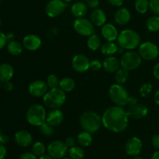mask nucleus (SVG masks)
I'll return each instance as SVG.
<instances>
[{"label":"nucleus","mask_w":159,"mask_h":159,"mask_svg":"<svg viewBox=\"0 0 159 159\" xmlns=\"http://www.w3.org/2000/svg\"><path fill=\"white\" fill-rule=\"evenodd\" d=\"M93 135L89 132L83 130L78 134L77 141L82 147H89L93 143Z\"/></svg>","instance_id":"obj_28"},{"label":"nucleus","mask_w":159,"mask_h":159,"mask_svg":"<svg viewBox=\"0 0 159 159\" xmlns=\"http://www.w3.org/2000/svg\"><path fill=\"white\" fill-rule=\"evenodd\" d=\"M88 6L83 2H76L71 6V12L75 18H82L87 14Z\"/></svg>","instance_id":"obj_24"},{"label":"nucleus","mask_w":159,"mask_h":159,"mask_svg":"<svg viewBox=\"0 0 159 159\" xmlns=\"http://www.w3.org/2000/svg\"><path fill=\"white\" fill-rule=\"evenodd\" d=\"M19 159H38L33 152H24L20 156Z\"/></svg>","instance_id":"obj_42"},{"label":"nucleus","mask_w":159,"mask_h":159,"mask_svg":"<svg viewBox=\"0 0 159 159\" xmlns=\"http://www.w3.org/2000/svg\"><path fill=\"white\" fill-rule=\"evenodd\" d=\"M38 159H54V158H52V157L51 156V155H42V156H40V157H39V158Z\"/></svg>","instance_id":"obj_54"},{"label":"nucleus","mask_w":159,"mask_h":159,"mask_svg":"<svg viewBox=\"0 0 159 159\" xmlns=\"http://www.w3.org/2000/svg\"><path fill=\"white\" fill-rule=\"evenodd\" d=\"M65 143L67 145V147L70 148H72L75 145L76 141H75V139L73 137H68V138L65 139Z\"/></svg>","instance_id":"obj_43"},{"label":"nucleus","mask_w":159,"mask_h":159,"mask_svg":"<svg viewBox=\"0 0 159 159\" xmlns=\"http://www.w3.org/2000/svg\"><path fill=\"white\" fill-rule=\"evenodd\" d=\"M7 42L8 40L7 37H6V34L0 31V50L2 49L7 44Z\"/></svg>","instance_id":"obj_41"},{"label":"nucleus","mask_w":159,"mask_h":159,"mask_svg":"<svg viewBox=\"0 0 159 159\" xmlns=\"http://www.w3.org/2000/svg\"><path fill=\"white\" fill-rule=\"evenodd\" d=\"M2 82L1 81H0V89H1V87H2Z\"/></svg>","instance_id":"obj_59"},{"label":"nucleus","mask_w":159,"mask_h":159,"mask_svg":"<svg viewBox=\"0 0 159 159\" xmlns=\"http://www.w3.org/2000/svg\"><path fill=\"white\" fill-rule=\"evenodd\" d=\"M154 101H155L156 105L159 106V89L157 90L154 95Z\"/></svg>","instance_id":"obj_51"},{"label":"nucleus","mask_w":159,"mask_h":159,"mask_svg":"<svg viewBox=\"0 0 159 159\" xmlns=\"http://www.w3.org/2000/svg\"><path fill=\"white\" fill-rule=\"evenodd\" d=\"M66 102V93L60 88L50 89L43 96L44 106L50 109H59Z\"/></svg>","instance_id":"obj_4"},{"label":"nucleus","mask_w":159,"mask_h":159,"mask_svg":"<svg viewBox=\"0 0 159 159\" xmlns=\"http://www.w3.org/2000/svg\"><path fill=\"white\" fill-rule=\"evenodd\" d=\"M138 52L143 60L153 61L159 55V48L153 42L145 41L139 45Z\"/></svg>","instance_id":"obj_9"},{"label":"nucleus","mask_w":159,"mask_h":159,"mask_svg":"<svg viewBox=\"0 0 159 159\" xmlns=\"http://www.w3.org/2000/svg\"><path fill=\"white\" fill-rule=\"evenodd\" d=\"M153 90V85L150 82H145L139 89V94L141 97L146 98L150 96Z\"/></svg>","instance_id":"obj_36"},{"label":"nucleus","mask_w":159,"mask_h":159,"mask_svg":"<svg viewBox=\"0 0 159 159\" xmlns=\"http://www.w3.org/2000/svg\"><path fill=\"white\" fill-rule=\"evenodd\" d=\"M23 46L25 49L30 51H35L41 47L42 40L39 36L36 34H28L23 39Z\"/></svg>","instance_id":"obj_16"},{"label":"nucleus","mask_w":159,"mask_h":159,"mask_svg":"<svg viewBox=\"0 0 159 159\" xmlns=\"http://www.w3.org/2000/svg\"><path fill=\"white\" fill-rule=\"evenodd\" d=\"M73 28L75 31L82 37H89L95 34V27L91 20L82 17L76 18L73 22Z\"/></svg>","instance_id":"obj_8"},{"label":"nucleus","mask_w":159,"mask_h":159,"mask_svg":"<svg viewBox=\"0 0 159 159\" xmlns=\"http://www.w3.org/2000/svg\"><path fill=\"white\" fill-rule=\"evenodd\" d=\"M31 150L36 156L40 157L44 155L45 152H46V148L43 143L40 142V141H37L32 145Z\"/></svg>","instance_id":"obj_34"},{"label":"nucleus","mask_w":159,"mask_h":159,"mask_svg":"<svg viewBox=\"0 0 159 159\" xmlns=\"http://www.w3.org/2000/svg\"><path fill=\"white\" fill-rule=\"evenodd\" d=\"M87 47L92 51H96L101 48L100 37L96 34H93L88 37L87 40Z\"/></svg>","instance_id":"obj_29"},{"label":"nucleus","mask_w":159,"mask_h":159,"mask_svg":"<svg viewBox=\"0 0 159 159\" xmlns=\"http://www.w3.org/2000/svg\"><path fill=\"white\" fill-rule=\"evenodd\" d=\"M134 8L140 14H145L150 9L149 0H135Z\"/></svg>","instance_id":"obj_32"},{"label":"nucleus","mask_w":159,"mask_h":159,"mask_svg":"<svg viewBox=\"0 0 159 159\" xmlns=\"http://www.w3.org/2000/svg\"><path fill=\"white\" fill-rule=\"evenodd\" d=\"M127 113L130 119H142L148 114V108L144 104L137 103L129 107L127 110Z\"/></svg>","instance_id":"obj_15"},{"label":"nucleus","mask_w":159,"mask_h":159,"mask_svg":"<svg viewBox=\"0 0 159 159\" xmlns=\"http://www.w3.org/2000/svg\"><path fill=\"white\" fill-rule=\"evenodd\" d=\"M13 67L9 63H2L0 65V81L6 82L10 81L13 77Z\"/></svg>","instance_id":"obj_23"},{"label":"nucleus","mask_w":159,"mask_h":159,"mask_svg":"<svg viewBox=\"0 0 159 159\" xmlns=\"http://www.w3.org/2000/svg\"><path fill=\"white\" fill-rule=\"evenodd\" d=\"M2 131H1V130H0V138H1V137H2Z\"/></svg>","instance_id":"obj_58"},{"label":"nucleus","mask_w":159,"mask_h":159,"mask_svg":"<svg viewBox=\"0 0 159 159\" xmlns=\"http://www.w3.org/2000/svg\"><path fill=\"white\" fill-rule=\"evenodd\" d=\"M118 48H119V46L115 42L107 41L101 45L100 51L103 55L108 57V56H112L117 53Z\"/></svg>","instance_id":"obj_25"},{"label":"nucleus","mask_w":159,"mask_h":159,"mask_svg":"<svg viewBox=\"0 0 159 159\" xmlns=\"http://www.w3.org/2000/svg\"><path fill=\"white\" fill-rule=\"evenodd\" d=\"M151 159H159V150H157L151 157Z\"/></svg>","instance_id":"obj_53"},{"label":"nucleus","mask_w":159,"mask_h":159,"mask_svg":"<svg viewBox=\"0 0 159 159\" xmlns=\"http://www.w3.org/2000/svg\"><path fill=\"white\" fill-rule=\"evenodd\" d=\"M71 66L73 69L79 73H84L90 68V61L82 54H78L73 57L71 60Z\"/></svg>","instance_id":"obj_12"},{"label":"nucleus","mask_w":159,"mask_h":159,"mask_svg":"<svg viewBox=\"0 0 159 159\" xmlns=\"http://www.w3.org/2000/svg\"><path fill=\"white\" fill-rule=\"evenodd\" d=\"M149 8L155 15L159 16V0H149Z\"/></svg>","instance_id":"obj_38"},{"label":"nucleus","mask_w":159,"mask_h":159,"mask_svg":"<svg viewBox=\"0 0 159 159\" xmlns=\"http://www.w3.org/2000/svg\"><path fill=\"white\" fill-rule=\"evenodd\" d=\"M129 119L127 110L116 105L106 109L102 115V126L113 133L124 131L128 127Z\"/></svg>","instance_id":"obj_1"},{"label":"nucleus","mask_w":159,"mask_h":159,"mask_svg":"<svg viewBox=\"0 0 159 159\" xmlns=\"http://www.w3.org/2000/svg\"><path fill=\"white\" fill-rule=\"evenodd\" d=\"M131 13L127 8L120 7L116 11L114 14V21L120 26H124L130 22Z\"/></svg>","instance_id":"obj_19"},{"label":"nucleus","mask_w":159,"mask_h":159,"mask_svg":"<svg viewBox=\"0 0 159 159\" xmlns=\"http://www.w3.org/2000/svg\"><path fill=\"white\" fill-rule=\"evenodd\" d=\"M40 132L44 137H51L54 134V126L51 125L48 122H44L40 126Z\"/></svg>","instance_id":"obj_35"},{"label":"nucleus","mask_w":159,"mask_h":159,"mask_svg":"<svg viewBox=\"0 0 159 159\" xmlns=\"http://www.w3.org/2000/svg\"><path fill=\"white\" fill-rule=\"evenodd\" d=\"M134 159H144V158H141V157H138V156H136V157H134Z\"/></svg>","instance_id":"obj_56"},{"label":"nucleus","mask_w":159,"mask_h":159,"mask_svg":"<svg viewBox=\"0 0 159 159\" xmlns=\"http://www.w3.org/2000/svg\"><path fill=\"white\" fill-rule=\"evenodd\" d=\"M7 156V149L5 144H0V159H5Z\"/></svg>","instance_id":"obj_45"},{"label":"nucleus","mask_w":159,"mask_h":159,"mask_svg":"<svg viewBox=\"0 0 159 159\" xmlns=\"http://www.w3.org/2000/svg\"><path fill=\"white\" fill-rule=\"evenodd\" d=\"M3 88L6 91L10 92L13 89V84L10 82V81H8V82H3Z\"/></svg>","instance_id":"obj_47"},{"label":"nucleus","mask_w":159,"mask_h":159,"mask_svg":"<svg viewBox=\"0 0 159 159\" xmlns=\"http://www.w3.org/2000/svg\"><path fill=\"white\" fill-rule=\"evenodd\" d=\"M0 3H1V0H0Z\"/></svg>","instance_id":"obj_61"},{"label":"nucleus","mask_w":159,"mask_h":159,"mask_svg":"<svg viewBox=\"0 0 159 159\" xmlns=\"http://www.w3.org/2000/svg\"><path fill=\"white\" fill-rule=\"evenodd\" d=\"M120 60L115 56H108L102 61V68L108 73H115L120 68Z\"/></svg>","instance_id":"obj_20"},{"label":"nucleus","mask_w":159,"mask_h":159,"mask_svg":"<svg viewBox=\"0 0 159 159\" xmlns=\"http://www.w3.org/2000/svg\"><path fill=\"white\" fill-rule=\"evenodd\" d=\"M79 123L83 130L94 134L102 126V116L93 110H88L81 115Z\"/></svg>","instance_id":"obj_2"},{"label":"nucleus","mask_w":159,"mask_h":159,"mask_svg":"<svg viewBox=\"0 0 159 159\" xmlns=\"http://www.w3.org/2000/svg\"><path fill=\"white\" fill-rule=\"evenodd\" d=\"M48 85L42 80H35L31 82L28 86V93L34 97H43L48 91Z\"/></svg>","instance_id":"obj_13"},{"label":"nucleus","mask_w":159,"mask_h":159,"mask_svg":"<svg viewBox=\"0 0 159 159\" xmlns=\"http://www.w3.org/2000/svg\"><path fill=\"white\" fill-rule=\"evenodd\" d=\"M68 148L65 141H53L48 144V155H51L54 159H61L68 153Z\"/></svg>","instance_id":"obj_11"},{"label":"nucleus","mask_w":159,"mask_h":159,"mask_svg":"<svg viewBox=\"0 0 159 159\" xmlns=\"http://www.w3.org/2000/svg\"><path fill=\"white\" fill-rule=\"evenodd\" d=\"M59 88L65 93H70L75 88V82L71 77H65L60 80Z\"/></svg>","instance_id":"obj_27"},{"label":"nucleus","mask_w":159,"mask_h":159,"mask_svg":"<svg viewBox=\"0 0 159 159\" xmlns=\"http://www.w3.org/2000/svg\"><path fill=\"white\" fill-rule=\"evenodd\" d=\"M14 140L17 145L22 148H27L32 144L33 137L27 130H21L17 131L14 135Z\"/></svg>","instance_id":"obj_17"},{"label":"nucleus","mask_w":159,"mask_h":159,"mask_svg":"<svg viewBox=\"0 0 159 159\" xmlns=\"http://www.w3.org/2000/svg\"><path fill=\"white\" fill-rule=\"evenodd\" d=\"M68 155L71 159H82L85 156V152L82 148L74 146V147L69 148Z\"/></svg>","instance_id":"obj_33"},{"label":"nucleus","mask_w":159,"mask_h":159,"mask_svg":"<svg viewBox=\"0 0 159 159\" xmlns=\"http://www.w3.org/2000/svg\"><path fill=\"white\" fill-rule=\"evenodd\" d=\"M6 37H7L8 41H11V40H13L15 38V34L12 32H9L8 34H6Z\"/></svg>","instance_id":"obj_52"},{"label":"nucleus","mask_w":159,"mask_h":159,"mask_svg":"<svg viewBox=\"0 0 159 159\" xmlns=\"http://www.w3.org/2000/svg\"><path fill=\"white\" fill-rule=\"evenodd\" d=\"M116 40L118 46L127 51H134L141 44L139 34L132 29H125L121 31Z\"/></svg>","instance_id":"obj_3"},{"label":"nucleus","mask_w":159,"mask_h":159,"mask_svg":"<svg viewBox=\"0 0 159 159\" xmlns=\"http://www.w3.org/2000/svg\"><path fill=\"white\" fill-rule=\"evenodd\" d=\"M101 34L107 41H113L117 40L119 36L117 29L112 23H105L101 28Z\"/></svg>","instance_id":"obj_18"},{"label":"nucleus","mask_w":159,"mask_h":159,"mask_svg":"<svg viewBox=\"0 0 159 159\" xmlns=\"http://www.w3.org/2000/svg\"><path fill=\"white\" fill-rule=\"evenodd\" d=\"M68 6V3L62 0H49L45 6V12L50 18H56L61 15Z\"/></svg>","instance_id":"obj_10"},{"label":"nucleus","mask_w":159,"mask_h":159,"mask_svg":"<svg viewBox=\"0 0 159 159\" xmlns=\"http://www.w3.org/2000/svg\"><path fill=\"white\" fill-rule=\"evenodd\" d=\"M86 5L89 8L92 9H97L99 6V0H86Z\"/></svg>","instance_id":"obj_40"},{"label":"nucleus","mask_w":159,"mask_h":159,"mask_svg":"<svg viewBox=\"0 0 159 159\" xmlns=\"http://www.w3.org/2000/svg\"><path fill=\"white\" fill-rule=\"evenodd\" d=\"M102 68V62L99 61L97 59H95L90 61V68L89 69H91L93 71H98L99 70Z\"/></svg>","instance_id":"obj_39"},{"label":"nucleus","mask_w":159,"mask_h":159,"mask_svg":"<svg viewBox=\"0 0 159 159\" xmlns=\"http://www.w3.org/2000/svg\"><path fill=\"white\" fill-rule=\"evenodd\" d=\"M9 141V138L7 135L6 134H3L2 135L1 138H0V144H6Z\"/></svg>","instance_id":"obj_50"},{"label":"nucleus","mask_w":159,"mask_h":159,"mask_svg":"<svg viewBox=\"0 0 159 159\" xmlns=\"http://www.w3.org/2000/svg\"><path fill=\"white\" fill-rule=\"evenodd\" d=\"M129 71L124 69V68H120L118 71L115 72L114 75V79L116 83L120 84V85H124L126 82L128 81L129 79Z\"/></svg>","instance_id":"obj_30"},{"label":"nucleus","mask_w":159,"mask_h":159,"mask_svg":"<svg viewBox=\"0 0 159 159\" xmlns=\"http://www.w3.org/2000/svg\"><path fill=\"white\" fill-rule=\"evenodd\" d=\"M152 144L155 148L159 150V134H155L152 138Z\"/></svg>","instance_id":"obj_44"},{"label":"nucleus","mask_w":159,"mask_h":159,"mask_svg":"<svg viewBox=\"0 0 159 159\" xmlns=\"http://www.w3.org/2000/svg\"><path fill=\"white\" fill-rule=\"evenodd\" d=\"M26 118L27 122L34 127H40L46 122L47 112L44 107L41 104L35 103L28 108Z\"/></svg>","instance_id":"obj_5"},{"label":"nucleus","mask_w":159,"mask_h":159,"mask_svg":"<svg viewBox=\"0 0 159 159\" xmlns=\"http://www.w3.org/2000/svg\"><path fill=\"white\" fill-rule=\"evenodd\" d=\"M120 67L127 70V71H134L139 68L142 62V58L139 55L138 52L134 51H127L122 54L120 59Z\"/></svg>","instance_id":"obj_7"},{"label":"nucleus","mask_w":159,"mask_h":159,"mask_svg":"<svg viewBox=\"0 0 159 159\" xmlns=\"http://www.w3.org/2000/svg\"><path fill=\"white\" fill-rule=\"evenodd\" d=\"M153 75L157 80L159 81V62L155 64L153 68Z\"/></svg>","instance_id":"obj_48"},{"label":"nucleus","mask_w":159,"mask_h":159,"mask_svg":"<svg viewBox=\"0 0 159 159\" xmlns=\"http://www.w3.org/2000/svg\"><path fill=\"white\" fill-rule=\"evenodd\" d=\"M61 159H71V158H66V157H64V158H61Z\"/></svg>","instance_id":"obj_57"},{"label":"nucleus","mask_w":159,"mask_h":159,"mask_svg":"<svg viewBox=\"0 0 159 159\" xmlns=\"http://www.w3.org/2000/svg\"><path fill=\"white\" fill-rule=\"evenodd\" d=\"M1 23H2V21H1V18H0V26H1Z\"/></svg>","instance_id":"obj_60"},{"label":"nucleus","mask_w":159,"mask_h":159,"mask_svg":"<svg viewBox=\"0 0 159 159\" xmlns=\"http://www.w3.org/2000/svg\"><path fill=\"white\" fill-rule=\"evenodd\" d=\"M107 17L105 11L100 8L93 9L90 14V20L94 26H102L107 23Z\"/></svg>","instance_id":"obj_21"},{"label":"nucleus","mask_w":159,"mask_h":159,"mask_svg":"<svg viewBox=\"0 0 159 159\" xmlns=\"http://www.w3.org/2000/svg\"><path fill=\"white\" fill-rule=\"evenodd\" d=\"M64 120V113L59 109H51L49 113H47L46 122L51 125L56 127L59 126Z\"/></svg>","instance_id":"obj_22"},{"label":"nucleus","mask_w":159,"mask_h":159,"mask_svg":"<svg viewBox=\"0 0 159 159\" xmlns=\"http://www.w3.org/2000/svg\"><path fill=\"white\" fill-rule=\"evenodd\" d=\"M47 85H48L49 89H54V88H58L59 84H60V79H58L57 75L54 74L49 75L47 77L46 81Z\"/></svg>","instance_id":"obj_37"},{"label":"nucleus","mask_w":159,"mask_h":159,"mask_svg":"<svg viewBox=\"0 0 159 159\" xmlns=\"http://www.w3.org/2000/svg\"></svg>","instance_id":"obj_62"},{"label":"nucleus","mask_w":159,"mask_h":159,"mask_svg":"<svg viewBox=\"0 0 159 159\" xmlns=\"http://www.w3.org/2000/svg\"><path fill=\"white\" fill-rule=\"evenodd\" d=\"M137 103H138V99H137L136 97H134V96H130V98H129V101H128V104H127V106L130 107V106L135 105V104H137Z\"/></svg>","instance_id":"obj_49"},{"label":"nucleus","mask_w":159,"mask_h":159,"mask_svg":"<svg viewBox=\"0 0 159 159\" xmlns=\"http://www.w3.org/2000/svg\"><path fill=\"white\" fill-rule=\"evenodd\" d=\"M62 1H64V2H65L68 3H68H70V2H72L73 0H62Z\"/></svg>","instance_id":"obj_55"},{"label":"nucleus","mask_w":159,"mask_h":159,"mask_svg":"<svg viewBox=\"0 0 159 159\" xmlns=\"http://www.w3.org/2000/svg\"><path fill=\"white\" fill-rule=\"evenodd\" d=\"M23 43H20V42L16 41V40H13L9 41L6 44V49L7 51L13 56H19L23 53Z\"/></svg>","instance_id":"obj_26"},{"label":"nucleus","mask_w":159,"mask_h":159,"mask_svg":"<svg viewBox=\"0 0 159 159\" xmlns=\"http://www.w3.org/2000/svg\"><path fill=\"white\" fill-rule=\"evenodd\" d=\"M146 28L148 31L156 33L159 31V16L150 17L146 22Z\"/></svg>","instance_id":"obj_31"},{"label":"nucleus","mask_w":159,"mask_h":159,"mask_svg":"<svg viewBox=\"0 0 159 159\" xmlns=\"http://www.w3.org/2000/svg\"><path fill=\"white\" fill-rule=\"evenodd\" d=\"M109 96H110L111 101L115 105L122 107L127 106L129 98L130 96L124 85H120L118 83L113 84L110 87Z\"/></svg>","instance_id":"obj_6"},{"label":"nucleus","mask_w":159,"mask_h":159,"mask_svg":"<svg viewBox=\"0 0 159 159\" xmlns=\"http://www.w3.org/2000/svg\"><path fill=\"white\" fill-rule=\"evenodd\" d=\"M142 141L138 137H132L128 139L125 144V151L130 156L136 157L140 155L142 150Z\"/></svg>","instance_id":"obj_14"},{"label":"nucleus","mask_w":159,"mask_h":159,"mask_svg":"<svg viewBox=\"0 0 159 159\" xmlns=\"http://www.w3.org/2000/svg\"><path fill=\"white\" fill-rule=\"evenodd\" d=\"M124 0H108V2L114 7H121Z\"/></svg>","instance_id":"obj_46"}]
</instances>
